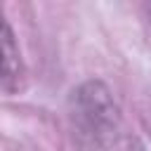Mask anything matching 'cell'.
Masks as SVG:
<instances>
[{"instance_id":"2","label":"cell","mask_w":151,"mask_h":151,"mask_svg":"<svg viewBox=\"0 0 151 151\" xmlns=\"http://www.w3.org/2000/svg\"><path fill=\"white\" fill-rule=\"evenodd\" d=\"M21 80V54L14 40V33L0 9V85L14 90Z\"/></svg>"},{"instance_id":"1","label":"cell","mask_w":151,"mask_h":151,"mask_svg":"<svg viewBox=\"0 0 151 151\" xmlns=\"http://www.w3.org/2000/svg\"><path fill=\"white\" fill-rule=\"evenodd\" d=\"M68 118L78 151H144L101 83L90 80L73 90Z\"/></svg>"}]
</instances>
